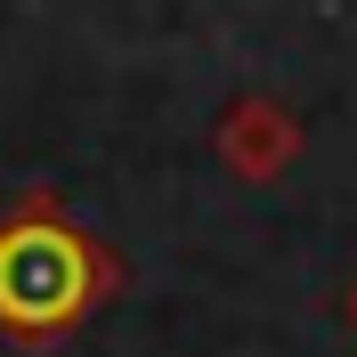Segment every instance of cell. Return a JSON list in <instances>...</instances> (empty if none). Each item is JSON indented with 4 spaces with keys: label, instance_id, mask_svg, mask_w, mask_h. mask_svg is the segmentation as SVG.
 Masks as SVG:
<instances>
[{
    "label": "cell",
    "instance_id": "1",
    "mask_svg": "<svg viewBox=\"0 0 357 357\" xmlns=\"http://www.w3.org/2000/svg\"><path fill=\"white\" fill-rule=\"evenodd\" d=\"M114 284V260L49 195H24L0 220V325L17 341H57Z\"/></svg>",
    "mask_w": 357,
    "mask_h": 357
},
{
    "label": "cell",
    "instance_id": "2",
    "mask_svg": "<svg viewBox=\"0 0 357 357\" xmlns=\"http://www.w3.org/2000/svg\"><path fill=\"white\" fill-rule=\"evenodd\" d=\"M292 146H301V130H292V114L276 98H236L220 122V155L236 178H276L292 162Z\"/></svg>",
    "mask_w": 357,
    "mask_h": 357
}]
</instances>
